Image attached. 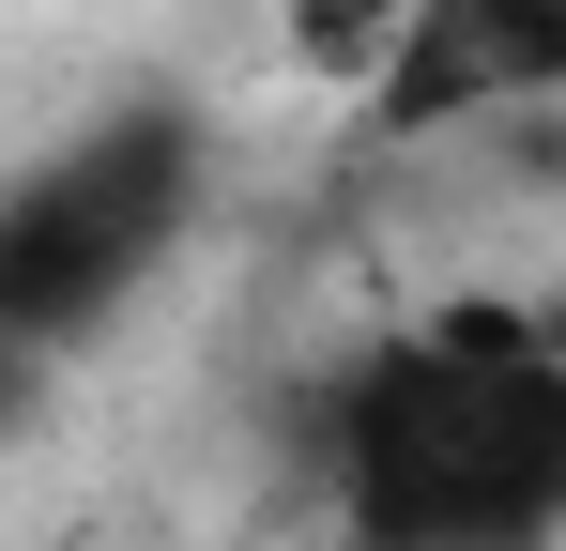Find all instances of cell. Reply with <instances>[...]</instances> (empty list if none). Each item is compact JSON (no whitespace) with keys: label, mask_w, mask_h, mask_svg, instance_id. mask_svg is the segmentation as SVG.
<instances>
[{"label":"cell","mask_w":566,"mask_h":551,"mask_svg":"<svg viewBox=\"0 0 566 551\" xmlns=\"http://www.w3.org/2000/svg\"><path fill=\"white\" fill-rule=\"evenodd\" d=\"M322 506L353 551H566V337L536 306H429L337 367Z\"/></svg>","instance_id":"obj_1"},{"label":"cell","mask_w":566,"mask_h":551,"mask_svg":"<svg viewBox=\"0 0 566 551\" xmlns=\"http://www.w3.org/2000/svg\"><path fill=\"white\" fill-rule=\"evenodd\" d=\"M185 215H199V123L185 107H107L93 138L31 154L15 199H0V322L31 353L93 337L107 306L185 246Z\"/></svg>","instance_id":"obj_2"},{"label":"cell","mask_w":566,"mask_h":551,"mask_svg":"<svg viewBox=\"0 0 566 551\" xmlns=\"http://www.w3.org/2000/svg\"><path fill=\"white\" fill-rule=\"evenodd\" d=\"M566 107V0H413L398 62L368 77V138H460Z\"/></svg>","instance_id":"obj_3"},{"label":"cell","mask_w":566,"mask_h":551,"mask_svg":"<svg viewBox=\"0 0 566 551\" xmlns=\"http://www.w3.org/2000/svg\"><path fill=\"white\" fill-rule=\"evenodd\" d=\"M398 31H413V0H291V62L337 77L353 107H368V77L398 62Z\"/></svg>","instance_id":"obj_4"}]
</instances>
